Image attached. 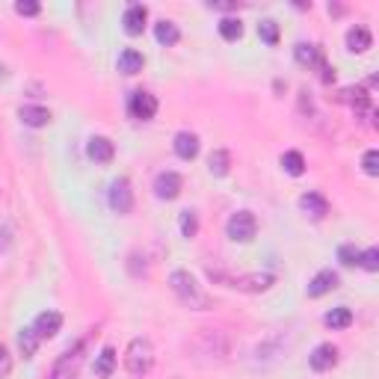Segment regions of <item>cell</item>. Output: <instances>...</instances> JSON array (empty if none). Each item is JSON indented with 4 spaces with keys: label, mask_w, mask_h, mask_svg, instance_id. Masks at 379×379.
<instances>
[{
    "label": "cell",
    "mask_w": 379,
    "mask_h": 379,
    "mask_svg": "<svg viewBox=\"0 0 379 379\" xmlns=\"http://www.w3.org/2000/svg\"><path fill=\"white\" fill-rule=\"evenodd\" d=\"M344 101L350 104L356 113H367V116H373V110H371V95L365 92V89H344Z\"/></svg>",
    "instance_id": "obj_18"
},
{
    "label": "cell",
    "mask_w": 379,
    "mask_h": 379,
    "mask_svg": "<svg viewBox=\"0 0 379 379\" xmlns=\"http://www.w3.org/2000/svg\"><path fill=\"white\" fill-rule=\"evenodd\" d=\"M207 6H211V9H225V12H237L243 3H234V0H211Z\"/></svg>",
    "instance_id": "obj_35"
},
{
    "label": "cell",
    "mask_w": 379,
    "mask_h": 379,
    "mask_svg": "<svg viewBox=\"0 0 379 379\" xmlns=\"http://www.w3.org/2000/svg\"><path fill=\"white\" fill-rule=\"evenodd\" d=\"M9 371H12V356H9V350L0 344V379H6Z\"/></svg>",
    "instance_id": "obj_34"
},
{
    "label": "cell",
    "mask_w": 379,
    "mask_h": 379,
    "mask_svg": "<svg viewBox=\"0 0 379 379\" xmlns=\"http://www.w3.org/2000/svg\"><path fill=\"white\" fill-rule=\"evenodd\" d=\"M299 207H303L311 219H323L329 214V202H326V196H320V193H303V196H299Z\"/></svg>",
    "instance_id": "obj_12"
},
{
    "label": "cell",
    "mask_w": 379,
    "mask_h": 379,
    "mask_svg": "<svg viewBox=\"0 0 379 379\" xmlns=\"http://www.w3.org/2000/svg\"><path fill=\"white\" fill-rule=\"evenodd\" d=\"M181 187H184V181H181V175L178 172H161L154 178V193H157V198H166V202L178 198Z\"/></svg>",
    "instance_id": "obj_8"
},
{
    "label": "cell",
    "mask_w": 379,
    "mask_h": 379,
    "mask_svg": "<svg viewBox=\"0 0 379 379\" xmlns=\"http://www.w3.org/2000/svg\"><path fill=\"white\" fill-rule=\"evenodd\" d=\"M81 362H83V341H77L74 347H68V350L57 358V365L51 371V379H77Z\"/></svg>",
    "instance_id": "obj_4"
},
{
    "label": "cell",
    "mask_w": 379,
    "mask_h": 379,
    "mask_svg": "<svg viewBox=\"0 0 379 379\" xmlns=\"http://www.w3.org/2000/svg\"><path fill=\"white\" fill-rule=\"evenodd\" d=\"M371 45H373L371 30H365V27H350V30H347V51L365 54Z\"/></svg>",
    "instance_id": "obj_16"
},
{
    "label": "cell",
    "mask_w": 379,
    "mask_h": 379,
    "mask_svg": "<svg viewBox=\"0 0 379 379\" xmlns=\"http://www.w3.org/2000/svg\"><path fill=\"white\" fill-rule=\"evenodd\" d=\"M18 116H21V122L27 127H45L48 122H51V110L36 107V104H24L21 110H18Z\"/></svg>",
    "instance_id": "obj_15"
},
{
    "label": "cell",
    "mask_w": 379,
    "mask_h": 379,
    "mask_svg": "<svg viewBox=\"0 0 379 379\" xmlns=\"http://www.w3.org/2000/svg\"><path fill=\"white\" fill-rule=\"evenodd\" d=\"M59 329H63V314L59 311H42L33 320V332L39 335V341H42V338H54Z\"/></svg>",
    "instance_id": "obj_9"
},
{
    "label": "cell",
    "mask_w": 379,
    "mask_h": 379,
    "mask_svg": "<svg viewBox=\"0 0 379 379\" xmlns=\"http://www.w3.org/2000/svg\"><path fill=\"white\" fill-rule=\"evenodd\" d=\"M308 362H311L314 371H332L335 362H338V350L332 344H320V347H314L311 356H308Z\"/></svg>",
    "instance_id": "obj_13"
},
{
    "label": "cell",
    "mask_w": 379,
    "mask_h": 379,
    "mask_svg": "<svg viewBox=\"0 0 379 379\" xmlns=\"http://www.w3.org/2000/svg\"><path fill=\"white\" fill-rule=\"evenodd\" d=\"M282 169H285V172L287 175H303L305 172V157L303 154H299V152H285L282 154Z\"/></svg>",
    "instance_id": "obj_27"
},
{
    "label": "cell",
    "mask_w": 379,
    "mask_h": 379,
    "mask_svg": "<svg viewBox=\"0 0 379 379\" xmlns=\"http://www.w3.org/2000/svg\"><path fill=\"white\" fill-rule=\"evenodd\" d=\"M110 207L122 216L134 211V190H131L127 178H116V181L110 184Z\"/></svg>",
    "instance_id": "obj_6"
},
{
    "label": "cell",
    "mask_w": 379,
    "mask_h": 379,
    "mask_svg": "<svg viewBox=\"0 0 379 379\" xmlns=\"http://www.w3.org/2000/svg\"><path fill=\"white\" fill-rule=\"evenodd\" d=\"M18 347H21L24 358H33V356H36V350H39V335L33 332V326L18 332Z\"/></svg>",
    "instance_id": "obj_25"
},
{
    "label": "cell",
    "mask_w": 379,
    "mask_h": 379,
    "mask_svg": "<svg viewBox=\"0 0 379 379\" xmlns=\"http://www.w3.org/2000/svg\"><path fill=\"white\" fill-rule=\"evenodd\" d=\"M181 234L184 237H196L198 234V219L193 211H184L181 214Z\"/></svg>",
    "instance_id": "obj_30"
},
{
    "label": "cell",
    "mask_w": 379,
    "mask_h": 379,
    "mask_svg": "<svg viewBox=\"0 0 379 379\" xmlns=\"http://www.w3.org/2000/svg\"><path fill=\"white\" fill-rule=\"evenodd\" d=\"M143 65H145V57L134 51V48H127V51H122V57H119V72L122 74H136V72H143Z\"/></svg>",
    "instance_id": "obj_19"
},
{
    "label": "cell",
    "mask_w": 379,
    "mask_h": 379,
    "mask_svg": "<svg viewBox=\"0 0 379 379\" xmlns=\"http://www.w3.org/2000/svg\"><path fill=\"white\" fill-rule=\"evenodd\" d=\"M358 264H362L367 273H376L379 270V249L371 246V249H365V252H358Z\"/></svg>",
    "instance_id": "obj_28"
},
{
    "label": "cell",
    "mask_w": 379,
    "mask_h": 379,
    "mask_svg": "<svg viewBox=\"0 0 379 379\" xmlns=\"http://www.w3.org/2000/svg\"><path fill=\"white\" fill-rule=\"evenodd\" d=\"M338 287V273H332V270H320L317 273L311 282H308V296H326L329 291H335Z\"/></svg>",
    "instance_id": "obj_14"
},
{
    "label": "cell",
    "mask_w": 379,
    "mask_h": 379,
    "mask_svg": "<svg viewBox=\"0 0 379 379\" xmlns=\"http://www.w3.org/2000/svg\"><path fill=\"white\" fill-rule=\"evenodd\" d=\"M219 36H223L225 42H237V39L243 36L240 18H223V21H219Z\"/></svg>",
    "instance_id": "obj_26"
},
{
    "label": "cell",
    "mask_w": 379,
    "mask_h": 379,
    "mask_svg": "<svg viewBox=\"0 0 379 379\" xmlns=\"http://www.w3.org/2000/svg\"><path fill=\"white\" fill-rule=\"evenodd\" d=\"M175 154L181 157V161H193V157L198 154V136L190 134V131L175 134Z\"/></svg>",
    "instance_id": "obj_17"
},
{
    "label": "cell",
    "mask_w": 379,
    "mask_h": 379,
    "mask_svg": "<svg viewBox=\"0 0 379 379\" xmlns=\"http://www.w3.org/2000/svg\"><path fill=\"white\" fill-rule=\"evenodd\" d=\"M228 166H232V154H228L225 148H216V152L211 154V161H207V169H211V175H216V178L228 175Z\"/></svg>",
    "instance_id": "obj_24"
},
{
    "label": "cell",
    "mask_w": 379,
    "mask_h": 379,
    "mask_svg": "<svg viewBox=\"0 0 379 379\" xmlns=\"http://www.w3.org/2000/svg\"><path fill=\"white\" fill-rule=\"evenodd\" d=\"M207 278L216 285H225V287H234V291H243V294H264L276 285V276L273 273H246V276H232V273H223V270H214L207 267Z\"/></svg>",
    "instance_id": "obj_2"
},
{
    "label": "cell",
    "mask_w": 379,
    "mask_h": 379,
    "mask_svg": "<svg viewBox=\"0 0 379 379\" xmlns=\"http://www.w3.org/2000/svg\"><path fill=\"white\" fill-rule=\"evenodd\" d=\"M362 166H365V172L367 175H379V152L376 148H371V152H365V161H362Z\"/></svg>",
    "instance_id": "obj_32"
},
{
    "label": "cell",
    "mask_w": 379,
    "mask_h": 379,
    "mask_svg": "<svg viewBox=\"0 0 379 379\" xmlns=\"http://www.w3.org/2000/svg\"><path fill=\"white\" fill-rule=\"evenodd\" d=\"M86 154L92 157L95 163H110L116 157V145L110 143L107 136H92L89 139V145H86Z\"/></svg>",
    "instance_id": "obj_10"
},
{
    "label": "cell",
    "mask_w": 379,
    "mask_h": 379,
    "mask_svg": "<svg viewBox=\"0 0 379 379\" xmlns=\"http://www.w3.org/2000/svg\"><path fill=\"white\" fill-rule=\"evenodd\" d=\"M116 350L113 347H104L101 353H98V358H95V376H101V379H110L113 376V371H116Z\"/></svg>",
    "instance_id": "obj_20"
},
{
    "label": "cell",
    "mask_w": 379,
    "mask_h": 379,
    "mask_svg": "<svg viewBox=\"0 0 379 379\" xmlns=\"http://www.w3.org/2000/svg\"><path fill=\"white\" fill-rule=\"evenodd\" d=\"M323 323H326L329 329H347V326L353 323V311H350L347 305H338V308H332V311H326Z\"/></svg>",
    "instance_id": "obj_22"
},
{
    "label": "cell",
    "mask_w": 379,
    "mask_h": 379,
    "mask_svg": "<svg viewBox=\"0 0 379 379\" xmlns=\"http://www.w3.org/2000/svg\"><path fill=\"white\" fill-rule=\"evenodd\" d=\"M258 33H261L267 45H278V24L276 21H261L258 24Z\"/></svg>",
    "instance_id": "obj_29"
},
{
    "label": "cell",
    "mask_w": 379,
    "mask_h": 379,
    "mask_svg": "<svg viewBox=\"0 0 379 379\" xmlns=\"http://www.w3.org/2000/svg\"><path fill=\"white\" fill-rule=\"evenodd\" d=\"M258 232V219L255 214H249V211H237L232 214V219H228V237L237 243H249L255 237Z\"/></svg>",
    "instance_id": "obj_5"
},
{
    "label": "cell",
    "mask_w": 379,
    "mask_h": 379,
    "mask_svg": "<svg viewBox=\"0 0 379 379\" xmlns=\"http://www.w3.org/2000/svg\"><path fill=\"white\" fill-rule=\"evenodd\" d=\"M154 365V347L148 338H134L125 353V371L131 376H145Z\"/></svg>",
    "instance_id": "obj_3"
},
{
    "label": "cell",
    "mask_w": 379,
    "mask_h": 379,
    "mask_svg": "<svg viewBox=\"0 0 379 379\" xmlns=\"http://www.w3.org/2000/svg\"><path fill=\"white\" fill-rule=\"evenodd\" d=\"M294 57H296L299 65H320V63H323L320 48H317V45H305V42H299V45L294 48Z\"/></svg>",
    "instance_id": "obj_21"
},
{
    "label": "cell",
    "mask_w": 379,
    "mask_h": 379,
    "mask_svg": "<svg viewBox=\"0 0 379 379\" xmlns=\"http://www.w3.org/2000/svg\"><path fill=\"white\" fill-rule=\"evenodd\" d=\"M39 9H42V6H39L36 0H18V3H15L18 15H39Z\"/></svg>",
    "instance_id": "obj_33"
},
{
    "label": "cell",
    "mask_w": 379,
    "mask_h": 379,
    "mask_svg": "<svg viewBox=\"0 0 379 379\" xmlns=\"http://www.w3.org/2000/svg\"><path fill=\"white\" fill-rule=\"evenodd\" d=\"M145 21H148V9L143 3H131L125 9V30L131 36H139L145 30Z\"/></svg>",
    "instance_id": "obj_11"
},
{
    "label": "cell",
    "mask_w": 379,
    "mask_h": 379,
    "mask_svg": "<svg viewBox=\"0 0 379 379\" xmlns=\"http://www.w3.org/2000/svg\"><path fill=\"white\" fill-rule=\"evenodd\" d=\"M127 110H131V116L139 119V122H148V119L157 116V98L152 92L136 89V92L131 95V101H127Z\"/></svg>",
    "instance_id": "obj_7"
},
{
    "label": "cell",
    "mask_w": 379,
    "mask_h": 379,
    "mask_svg": "<svg viewBox=\"0 0 379 379\" xmlns=\"http://www.w3.org/2000/svg\"><path fill=\"white\" fill-rule=\"evenodd\" d=\"M169 285H172V294L178 296V303H181L184 308H193V311H207V308L214 305L211 296L202 291V285H198L187 270H175L172 276H169Z\"/></svg>",
    "instance_id": "obj_1"
},
{
    "label": "cell",
    "mask_w": 379,
    "mask_h": 379,
    "mask_svg": "<svg viewBox=\"0 0 379 379\" xmlns=\"http://www.w3.org/2000/svg\"><path fill=\"white\" fill-rule=\"evenodd\" d=\"M154 36H157V42L169 48V45H178V39H181V30H178L172 21H157Z\"/></svg>",
    "instance_id": "obj_23"
},
{
    "label": "cell",
    "mask_w": 379,
    "mask_h": 379,
    "mask_svg": "<svg viewBox=\"0 0 379 379\" xmlns=\"http://www.w3.org/2000/svg\"><path fill=\"white\" fill-rule=\"evenodd\" d=\"M338 258H341L344 267H353V264H358V249L350 246V243H344L341 249H338Z\"/></svg>",
    "instance_id": "obj_31"
}]
</instances>
